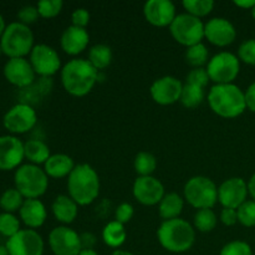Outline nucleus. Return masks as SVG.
<instances>
[{
	"label": "nucleus",
	"mask_w": 255,
	"mask_h": 255,
	"mask_svg": "<svg viewBox=\"0 0 255 255\" xmlns=\"http://www.w3.org/2000/svg\"><path fill=\"white\" fill-rule=\"evenodd\" d=\"M133 167L138 177L152 176L157 168V158L149 152H139L134 157Z\"/></svg>",
	"instance_id": "obj_32"
},
{
	"label": "nucleus",
	"mask_w": 255,
	"mask_h": 255,
	"mask_svg": "<svg viewBox=\"0 0 255 255\" xmlns=\"http://www.w3.org/2000/svg\"><path fill=\"white\" fill-rule=\"evenodd\" d=\"M24 153L25 158L31 164H36V166L45 164L51 156L49 146L41 139H29L25 142Z\"/></svg>",
	"instance_id": "obj_26"
},
{
	"label": "nucleus",
	"mask_w": 255,
	"mask_h": 255,
	"mask_svg": "<svg viewBox=\"0 0 255 255\" xmlns=\"http://www.w3.org/2000/svg\"><path fill=\"white\" fill-rule=\"evenodd\" d=\"M127 239V232L124 224L117 221H111L104 227L102 231V241L110 248L120 249Z\"/></svg>",
	"instance_id": "obj_27"
},
{
	"label": "nucleus",
	"mask_w": 255,
	"mask_h": 255,
	"mask_svg": "<svg viewBox=\"0 0 255 255\" xmlns=\"http://www.w3.org/2000/svg\"><path fill=\"white\" fill-rule=\"evenodd\" d=\"M15 188L25 199H39L49 188V177L36 164H21L14 174Z\"/></svg>",
	"instance_id": "obj_5"
},
{
	"label": "nucleus",
	"mask_w": 255,
	"mask_h": 255,
	"mask_svg": "<svg viewBox=\"0 0 255 255\" xmlns=\"http://www.w3.org/2000/svg\"><path fill=\"white\" fill-rule=\"evenodd\" d=\"M29 61L35 74L41 77L54 76L59 72V70H61V59L59 52L46 44L35 45L30 52Z\"/></svg>",
	"instance_id": "obj_11"
},
{
	"label": "nucleus",
	"mask_w": 255,
	"mask_h": 255,
	"mask_svg": "<svg viewBox=\"0 0 255 255\" xmlns=\"http://www.w3.org/2000/svg\"><path fill=\"white\" fill-rule=\"evenodd\" d=\"M238 57L244 64L255 66V39L246 40L238 49Z\"/></svg>",
	"instance_id": "obj_39"
},
{
	"label": "nucleus",
	"mask_w": 255,
	"mask_h": 255,
	"mask_svg": "<svg viewBox=\"0 0 255 255\" xmlns=\"http://www.w3.org/2000/svg\"><path fill=\"white\" fill-rule=\"evenodd\" d=\"M37 122V115L34 107L29 104L20 102L14 105L5 112L2 117V125L5 128L14 134L26 133L35 127Z\"/></svg>",
	"instance_id": "obj_10"
},
{
	"label": "nucleus",
	"mask_w": 255,
	"mask_h": 255,
	"mask_svg": "<svg viewBox=\"0 0 255 255\" xmlns=\"http://www.w3.org/2000/svg\"><path fill=\"white\" fill-rule=\"evenodd\" d=\"M112 255H134L132 254L131 252H127V251H122V249H116V251L112 253Z\"/></svg>",
	"instance_id": "obj_51"
},
{
	"label": "nucleus",
	"mask_w": 255,
	"mask_h": 255,
	"mask_svg": "<svg viewBox=\"0 0 255 255\" xmlns=\"http://www.w3.org/2000/svg\"><path fill=\"white\" fill-rule=\"evenodd\" d=\"M134 214V208L131 203H127V202H124V203L119 204L116 209H115V221H117L121 224H126L128 222H131V219L133 218Z\"/></svg>",
	"instance_id": "obj_42"
},
{
	"label": "nucleus",
	"mask_w": 255,
	"mask_h": 255,
	"mask_svg": "<svg viewBox=\"0 0 255 255\" xmlns=\"http://www.w3.org/2000/svg\"><path fill=\"white\" fill-rule=\"evenodd\" d=\"M5 246L10 255H42L45 249L44 239L34 229H20Z\"/></svg>",
	"instance_id": "obj_12"
},
{
	"label": "nucleus",
	"mask_w": 255,
	"mask_h": 255,
	"mask_svg": "<svg viewBox=\"0 0 255 255\" xmlns=\"http://www.w3.org/2000/svg\"><path fill=\"white\" fill-rule=\"evenodd\" d=\"M169 31L178 44L186 47L193 46L204 39V22L187 12L178 14L169 26Z\"/></svg>",
	"instance_id": "obj_8"
},
{
	"label": "nucleus",
	"mask_w": 255,
	"mask_h": 255,
	"mask_svg": "<svg viewBox=\"0 0 255 255\" xmlns=\"http://www.w3.org/2000/svg\"><path fill=\"white\" fill-rule=\"evenodd\" d=\"M248 183L241 177L226 179L218 187V202L223 208L238 209L244 202L248 201Z\"/></svg>",
	"instance_id": "obj_15"
},
{
	"label": "nucleus",
	"mask_w": 255,
	"mask_h": 255,
	"mask_svg": "<svg viewBox=\"0 0 255 255\" xmlns=\"http://www.w3.org/2000/svg\"><path fill=\"white\" fill-rule=\"evenodd\" d=\"M0 255H10L6 246H2V244H0Z\"/></svg>",
	"instance_id": "obj_52"
},
{
	"label": "nucleus",
	"mask_w": 255,
	"mask_h": 255,
	"mask_svg": "<svg viewBox=\"0 0 255 255\" xmlns=\"http://www.w3.org/2000/svg\"><path fill=\"white\" fill-rule=\"evenodd\" d=\"M90 19H91V15H90L89 10H86L85 7H79V9L74 10V12L71 14L72 25L77 27L86 29L87 25L90 24Z\"/></svg>",
	"instance_id": "obj_43"
},
{
	"label": "nucleus",
	"mask_w": 255,
	"mask_h": 255,
	"mask_svg": "<svg viewBox=\"0 0 255 255\" xmlns=\"http://www.w3.org/2000/svg\"><path fill=\"white\" fill-rule=\"evenodd\" d=\"M19 216L27 228L35 231L44 226L47 218V211L40 199H25L19 211Z\"/></svg>",
	"instance_id": "obj_22"
},
{
	"label": "nucleus",
	"mask_w": 255,
	"mask_h": 255,
	"mask_svg": "<svg viewBox=\"0 0 255 255\" xmlns=\"http://www.w3.org/2000/svg\"><path fill=\"white\" fill-rule=\"evenodd\" d=\"M157 238L162 248L171 253H184L196 242V229L182 218L163 221L157 229Z\"/></svg>",
	"instance_id": "obj_4"
},
{
	"label": "nucleus",
	"mask_w": 255,
	"mask_h": 255,
	"mask_svg": "<svg viewBox=\"0 0 255 255\" xmlns=\"http://www.w3.org/2000/svg\"><path fill=\"white\" fill-rule=\"evenodd\" d=\"M219 219L226 227H233L238 223V212H237V209L223 208L221 212V216H219Z\"/></svg>",
	"instance_id": "obj_44"
},
{
	"label": "nucleus",
	"mask_w": 255,
	"mask_h": 255,
	"mask_svg": "<svg viewBox=\"0 0 255 255\" xmlns=\"http://www.w3.org/2000/svg\"><path fill=\"white\" fill-rule=\"evenodd\" d=\"M143 15L153 26L169 27L177 16L176 5L171 0H148L143 5Z\"/></svg>",
	"instance_id": "obj_19"
},
{
	"label": "nucleus",
	"mask_w": 255,
	"mask_h": 255,
	"mask_svg": "<svg viewBox=\"0 0 255 255\" xmlns=\"http://www.w3.org/2000/svg\"><path fill=\"white\" fill-rule=\"evenodd\" d=\"M79 255H100L95 249H82Z\"/></svg>",
	"instance_id": "obj_49"
},
{
	"label": "nucleus",
	"mask_w": 255,
	"mask_h": 255,
	"mask_svg": "<svg viewBox=\"0 0 255 255\" xmlns=\"http://www.w3.org/2000/svg\"><path fill=\"white\" fill-rule=\"evenodd\" d=\"M4 76L11 85L16 87L30 86L35 80V71L29 60L25 57H12L4 65Z\"/></svg>",
	"instance_id": "obj_20"
},
{
	"label": "nucleus",
	"mask_w": 255,
	"mask_h": 255,
	"mask_svg": "<svg viewBox=\"0 0 255 255\" xmlns=\"http://www.w3.org/2000/svg\"><path fill=\"white\" fill-rule=\"evenodd\" d=\"M204 97H206L204 89H202L199 86H194V85L184 84L179 101H181V104L186 109L192 110L201 106L204 101Z\"/></svg>",
	"instance_id": "obj_29"
},
{
	"label": "nucleus",
	"mask_w": 255,
	"mask_h": 255,
	"mask_svg": "<svg viewBox=\"0 0 255 255\" xmlns=\"http://www.w3.org/2000/svg\"><path fill=\"white\" fill-rule=\"evenodd\" d=\"M80 239H81V246L82 249H94L95 244H96L97 238L95 234L92 233H82L80 234Z\"/></svg>",
	"instance_id": "obj_46"
},
{
	"label": "nucleus",
	"mask_w": 255,
	"mask_h": 255,
	"mask_svg": "<svg viewBox=\"0 0 255 255\" xmlns=\"http://www.w3.org/2000/svg\"><path fill=\"white\" fill-rule=\"evenodd\" d=\"M40 17L39 11H37V7L34 5H24L22 7H20L19 11H17V19L20 22L27 25L34 24L37 21V19Z\"/></svg>",
	"instance_id": "obj_41"
},
{
	"label": "nucleus",
	"mask_w": 255,
	"mask_h": 255,
	"mask_svg": "<svg viewBox=\"0 0 255 255\" xmlns=\"http://www.w3.org/2000/svg\"><path fill=\"white\" fill-rule=\"evenodd\" d=\"M194 229L202 233H209L216 229L218 224V217L213 209H198L194 214Z\"/></svg>",
	"instance_id": "obj_30"
},
{
	"label": "nucleus",
	"mask_w": 255,
	"mask_h": 255,
	"mask_svg": "<svg viewBox=\"0 0 255 255\" xmlns=\"http://www.w3.org/2000/svg\"><path fill=\"white\" fill-rule=\"evenodd\" d=\"M209 81H211V79H209L208 72H207V70L204 67H198V69L191 70L186 77V84L199 86L202 89H206Z\"/></svg>",
	"instance_id": "obj_40"
},
{
	"label": "nucleus",
	"mask_w": 255,
	"mask_h": 255,
	"mask_svg": "<svg viewBox=\"0 0 255 255\" xmlns=\"http://www.w3.org/2000/svg\"><path fill=\"white\" fill-rule=\"evenodd\" d=\"M114 54L109 45L96 44L90 47L89 50V62L97 70H105L111 65Z\"/></svg>",
	"instance_id": "obj_28"
},
{
	"label": "nucleus",
	"mask_w": 255,
	"mask_h": 255,
	"mask_svg": "<svg viewBox=\"0 0 255 255\" xmlns=\"http://www.w3.org/2000/svg\"><path fill=\"white\" fill-rule=\"evenodd\" d=\"M248 192L249 196L252 197V199L255 201V173L251 177V179H249L248 182Z\"/></svg>",
	"instance_id": "obj_48"
},
{
	"label": "nucleus",
	"mask_w": 255,
	"mask_h": 255,
	"mask_svg": "<svg viewBox=\"0 0 255 255\" xmlns=\"http://www.w3.org/2000/svg\"><path fill=\"white\" fill-rule=\"evenodd\" d=\"M219 255H253V251L247 242L232 241L222 248Z\"/></svg>",
	"instance_id": "obj_38"
},
{
	"label": "nucleus",
	"mask_w": 255,
	"mask_h": 255,
	"mask_svg": "<svg viewBox=\"0 0 255 255\" xmlns=\"http://www.w3.org/2000/svg\"><path fill=\"white\" fill-rule=\"evenodd\" d=\"M234 5L238 7H242V9L252 10L255 6V0H236Z\"/></svg>",
	"instance_id": "obj_47"
},
{
	"label": "nucleus",
	"mask_w": 255,
	"mask_h": 255,
	"mask_svg": "<svg viewBox=\"0 0 255 255\" xmlns=\"http://www.w3.org/2000/svg\"><path fill=\"white\" fill-rule=\"evenodd\" d=\"M251 11H252V16H253V17H254V20H255V6L253 7V9L251 10Z\"/></svg>",
	"instance_id": "obj_53"
},
{
	"label": "nucleus",
	"mask_w": 255,
	"mask_h": 255,
	"mask_svg": "<svg viewBox=\"0 0 255 255\" xmlns=\"http://www.w3.org/2000/svg\"><path fill=\"white\" fill-rule=\"evenodd\" d=\"M6 29V24H5V19L1 14H0V37H1L2 32Z\"/></svg>",
	"instance_id": "obj_50"
},
{
	"label": "nucleus",
	"mask_w": 255,
	"mask_h": 255,
	"mask_svg": "<svg viewBox=\"0 0 255 255\" xmlns=\"http://www.w3.org/2000/svg\"><path fill=\"white\" fill-rule=\"evenodd\" d=\"M64 2L62 0H41L36 4L39 15L44 19H52L61 12Z\"/></svg>",
	"instance_id": "obj_36"
},
{
	"label": "nucleus",
	"mask_w": 255,
	"mask_h": 255,
	"mask_svg": "<svg viewBox=\"0 0 255 255\" xmlns=\"http://www.w3.org/2000/svg\"><path fill=\"white\" fill-rule=\"evenodd\" d=\"M25 158L24 142L12 134L0 136V169L11 171L21 166Z\"/></svg>",
	"instance_id": "obj_18"
},
{
	"label": "nucleus",
	"mask_w": 255,
	"mask_h": 255,
	"mask_svg": "<svg viewBox=\"0 0 255 255\" xmlns=\"http://www.w3.org/2000/svg\"><path fill=\"white\" fill-rule=\"evenodd\" d=\"M206 70L214 85L233 84L241 71V60L232 52L221 51L209 59Z\"/></svg>",
	"instance_id": "obj_9"
},
{
	"label": "nucleus",
	"mask_w": 255,
	"mask_h": 255,
	"mask_svg": "<svg viewBox=\"0 0 255 255\" xmlns=\"http://www.w3.org/2000/svg\"><path fill=\"white\" fill-rule=\"evenodd\" d=\"M79 204L74 201L70 196L66 194H60L52 202L51 211L55 219L64 226L74 223L75 219L79 214Z\"/></svg>",
	"instance_id": "obj_23"
},
{
	"label": "nucleus",
	"mask_w": 255,
	"mask_h": 255,
	"mask_svg": "<svg viewBox=\"0 0 255 255\" xmlns=\"http://www.w3.org/2000/svg\"><path fill=\"white\" fill-rule=\"evenodd\" d=\"M2 52L9 59L25 57L34 49V34L27 25L20 21L10 22L0 37Z\"/></svg>",
	"instance_id": "obj_6"
},
{
	"label": "nucleus",
	"mask_w": 255,
	"mask_h": 255,
	"mask_svg": "<svg viewBox=\"0 0 255 255\" xmlns=\"http://www.w3.org/2000/svg\"><path fill=\"white\" fill-rule=\"evenodd\" d=\"M238 222L247 228L255 227V201H247L237 209Z\"/></svg>",
	"instance_id": "obj_37"
},
{
	"label": "nucleus",
	"mask_w": 255,
	"mask_h": 255,
	"mask_svg": "<svg viewBox=\"0 0 255 255\" xmlns=\"http://www.w3.org/2000/svg\"><path fill=\"white\" fill-rule=\"evenodd\" d=\"M132 193L134 199L142 206H158L159 202L166 196L164 186L159 179L153 176L137 177L133 182Z\"/></svg>",
	"instance_id": "obj_14"
},
{
	"label": "nucleus",
	"mask_w": 255,
	"mask_h": 255,
	"mask_svg": "<svg viewBox=\"0 0 255 255\" xmlns=\"http://www.w3.org/2000/svg\"><path fill=\"white\" fill-rule=\"evenodd\" d=\"M183 84L174 76H162L154 80L149 94L152 100L161 106H169L181 100Z\"/></svg>",
	"instance_id": "obj_16"
},
{
	"label": "nucleus",
	"mask_w": 255,
	"mask_h": 255,
	"mask_svg": "<svg viewBox=\"0 0 255 255\" xmlns=\"http://www.w3.org/2000/svg\"><path fill=\"white\" fill-rule=\"evenodd\" d=\"M212 111L223 119H236L247 110L246 94L236 84L214 85L208 92Z\"/></svg>",
	"instance_id": "obj_2"
},
{
	"label": "nucleus",
	"mask_w": 255,
	"mask_h": 255,
	"mask_svg": "<svg viewBox=\"0 0 255 255\" xmlns=\"http://www.w3.org/2000/svg\"><path fill=\"white\" fill-rule=\"evenodd\" d=\"M184 57H186L187 64L191 65L193 69H198V67H203L204 65L208 64L209 51L206 45L201 42V44L187 47Z\"/></svg>",
	"instance_id": "obj_31"
},
{
	"label": "nucleus",
	"mask_w": 255,
	"mask_h": 255,
	"mask_svg": "<svg viewBox=\"0 0 255 255\" xmlns=\"http://www.w3.org/2000/svg\"><path fill=\"white\" fill-rule=\"evenodd\" d=\"M24 201L25 198L16 188H7L0 196V208L2 212L14 214V212L20 211Z\"/></svg>",
	"instance_id": "obj_33"
},
{
	"label": "nucleus",
	"mask_w": 255,
	"mask_h": 255,
	"mask_svg": "<svg viewBox=\"0 0 255 255\" xmlns=\"http://www.w3.org/2000/svg\"><path fill=\"white\" fill-rule=\"evenodd\" d=\"M184 201L198 209H213L218 202V187L209 177L194 176L187 181L183 188Z\"/></svg>",
	"instance_id": "obj_7"
},
{
	"label": "nucleus",
	"mask_w": 255,
	"mask_h": 255,
	"mask_svg": "<svg viewBox=\"0 0 255 255\" xmlns=\"http://www.w3.org/2000/svg\"><path fill=\"white\" fill-rule=\"evenodd\" d=\"M184 208V198L176 192L166 194L158 204V213L163 221L179 218Z\"/></svg>",
	"instance_id": "obj_25"
},
{
	"label": "nucleus",
	"mask_w": 255,
	"mask_h": 255,
	"mask_svg": "<svg viewBox=\"0 0 255 255\" xmlns=\"http://www.w3.org/2000/svg\"><path fill=\"white\" fill-rule=\"evenodd\" d=\"M61 84L65 91L75 97L89 95L99 81V71L86 59H72L62 66Z\"/></svg>",
	"instance_id": "obj_1"
},
{
	"label": "nucleus",
	"mask_w": 255,
	"mask_h": 255,
	"mask_svg": "<svg viewBox=\"0 0 255 255\" xmlns=\"http://www.w3.org/2000/svg\"><path fill=\"white\" fill-rule=\"evenodd\" d=\"M49 246L55 255H79L82 251L80 234L66 226L56 227L50 232Z\"/></svg>",
	"instance_id": "obj_13"
},
{
	"label": "nucleus",
	"mask_w": 255,
	"mask_h": 255,
	"mask_svg": "<svg viewBox=\"0 0 255 255\" xmlns=\"http://www.w3.org/2000/svg\"><path fill=\"white\" fill-rule=\"evenodd\" d=\"M90 42L89 31L84 27H77L71 25L64 30L60 39V45L65 54L76 56L87 49Z\"/></svg>",
	"instance_id": "obj_21"
},
{
	"label": "nucleus",
	"mask_w": 255,
	"mask_h": 255,
	"mask_svg": "<svg viewBox=\"0 0 255 255\" xmlns=\"http://www.w3.org/2000/svg\"><path fill=\"white\" fill-rule=\"evenodd\" d=\"M2 54V50H1V46H0V55Z\"/></svg>",
	"instance_id": "obj_54"
},
{
	"label": "nucleus",
	"mask_w": 255,
	"mask_h": 255,
	"mask_svg": "<svg viewBox=\"0 0 255 255\" xmlns=\"http://www.w3.org/2000/svg\"><path fill=\"white\" fill-rule=\"evenodd\" d=\"M100 177L96 169L87 163L76 164L74 171L67 177L69 196L79 206L94 203L100 194Z\"/></svg>",
	"instance_id": "obj_3"
},
{
	"label": "nucleus",
	"mask_w": 255,
	"mask_h": 255,
	"mask_svg": "<svg viewBox=\"0 0 255 255\" xmlns=\"http://www.w3.org/2000/svg\"><path fill=\"white\" fill-rule=\"evenodd\" d=\"M204 37L218 47H226L237 39L236 26L226 17H212L204 24Z\"/></svg>",
	"instance_id": "obj_17"
},
{
	"label": "nucleus",
	"mask_w": 255,
	"mask_h": 255,
	"mask_svg": "<svg viewBox=\"0 0 255 255\" xmlns=\"http://www.w3.org/2000/svg\"><path fill=\"white\" fill-rule=\"evenodd\" d=\"M246 94V102H247V109L251 110L252 112L255 114V82L249 85V87L247 89Z\"/></svg>",
	"instance_id": "obj_45"
},
{
	"label": "nucleus",
	"mask_w": 255,
	"mask_h": 255,
	"mask_svg": "<svg viewBox=\"0 0 255 255\" xmlns=\"http://www.w3.org/2000/svg\"><path fill=\"white\" fill-rule=\"evenodd\" d=\"M20 232V221L15 214L2 212L0 213V234L7 239Z\"/></svg>",
	"instance_id": "obj_35"
},
{
	"label": "nucleus",
	"mask_w": 255,
	"mask_h": 255,
	"mask_svg": "<svg viewBox=\"0 0 255 255\" xmlns=\"http://www.w3.org/2000/svg\"><path fill=\"white\" fill-rule=\"evenodd\" d=\"M75 167L76 164L69 154L55 153L51 154L46 163L44 164V171L50 178L60 179L69 177Z\"/></svg>",
	"instance_id": "obj_24"
},
{
	"label": "nucleus",
	"mask_w": 255,
	"mask_h": 255,
	"mask_svg": "<svg viewBox=\"0 0 255 255\" xmlns=\"http://www.w3.org/2000/svg\"><path fill=\"white\" fill-rule=\"evenodd\" d=\"M182 5L187 14L201 19L213 11L216 2L213 0H184Z\"/></svg>",
	"instance_id": "obj_34"
}]
</instances>
